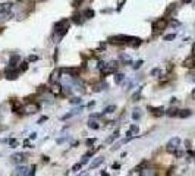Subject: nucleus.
I'll return each instance as SVG.
<instances>
[{
    "label": "nucleus",
    "instance_id": "0eeeda50",
    "mask_svg": "<svg viewBox=\"0 0 195 176\" xmlns=\"http://www.w3.org/2000/svg\"><path fill=\"white\" fill-rule=\"evenodd\" d=\"M116 69H117V62H112V63H107L104 66L101 73H103V77H106V75H109V73H113Z\"/></svg>",
    "mask_w": 195,
    "mask_h": 176
},
{
    "label": "nucleus",
    "instance_id": "ea45409f",
    "mask_svg": "<svg viewBox=\"0 0 195 176\" xmlns=\"http://www.w3.org/2000/svg\"><path fill=\"white\" fill-rule=\"evenodd\" d=\"M158 73H160V69H158V68H155V69L151 71V75H153V77H155V75H158Z\"/></svg>",
    "mask_w": 195,
    "mask_h": 176
},
{
    "label": "nucleus",
    "instance_id": "f03ea898",
    "mask_svg": "<svg viewBox=\"0 0 195 176\" xmlns=\"http://www.w3.org/2000/svg\"><path fill=\"white\" fill-rule=\"evenodd\" d=\"M40 110V106L34 101H28L22 106V112L25 113V115H32V113H37Z\"/></svg>",
    "mask_w": 195,
    "mask_h": 176
},
{
    "label": "nucleus",
    "instance_id": "09e8293b",
    "mask_svg": "<svg viewBox=\"0 0 195 176\" xmlns=\"http://www.w3.org/2000/svg\"><path fill=\"white\" fill-rule=\"evenodd\" d=\"M184 3H191V0H184Z\"/></svg>",
    "mask_w": 195,
    "mask_h": 176
},
{
    "label": "nucleus",
    "instance_id": "7c9ffc66",
    "mask_svg": "<svg viewBox=\"0 0 195 176\" xmlns=\"http://www.w3.org/2000/svg\"><path fill=\"white\" fill-rule=\"evenodd\" d=\"M129 132H131L132 136H133V134H138V132H139V128L137 126V125H132V126L129 128Z\"/></svg>",
    "mask_w": 195,
    "mask_h": 176
},
{
    "label": "nucleus",
    "instance_id": "1a4fd4ad",
    "mask_svg": "<svg viewBox=\"0 0 195 176\" xmlns=\"http://www.w3.org/2000/svg\"><path fill=\"white\" fill-rule=\"evenodd\" d=\"M139 175L141 176H157V169L155 167H150V166L142 167L141 172H139Z\"/></svg>",
    "mask_w": 195,
    "mask_h": 176
},
{
    "label": "nucleus",
    "instance_id": "3c124183",
    "mask_svg": "<svg viewBox=\"0 0 195 176\" xmlns=\"http://www.w3.org/2000/svg\"><path fill=\"white\" fill-rule=\"evenodd\" d=\"M85 176H88V175H85Z\"/></svg>",
    "mask_w": 195,
    "mask_h": 176
},
{
    "label": "nucleus",
    "instance_id": "9d476101",
    "mask_svg": "<svg viewBox=\"0 0 195 176\" xmlns=\"http://www.w3.org/2000/svg\"><path fill=\"white\" fill-rule=\"evenodd\" d=\"M141 43H142V40L138 38V37H129V40H128V46H129V47H133V48L138 47Z\"/></svg>",
    "mask_w": 195,
    "mask_h": 176
},
{
    "label": "nucleus",
    "instance_id": "c85d7f7f",
    "mask_svg": "<svg viewBox=\"0 0 195 176\" xmlns=\"http://www.w3.org/2000/svg\"><path fill=\"white\" fill-rule=\"evenodd\" d=\"M9 145H10L12 148H16V147L19 145V141L15 140V138H12V140H9Z\"/></svg>",
    "mask_w": 195,
    "mask_h": 176
},
{
    "label": "nucleus",
    "instance_id": "6e6552de",
    "mask_svg": "<svg viewBox=\"0 0 195 176\" xmlns=\"http://www.w3.org/2000/svg\"><path fill=\"white\" fill-rule=\"evenodd\" d=\"M18 65H21V56H19L18 53L10 54V59H9V68H16Z\"/></svg>",
    "mask_w": 195,
    "mask_h": 176
},
{
    "label": "nucleus",
    "instance_id": "4be33fe9",
    "mask_svg": "<svg viewBox=\"0 0 195 176\" xmlns=\"http://www.w3.org/2000/svg\"><path fill=\"white\" fill-rule=\"evenodd\" d=\"M59 75H60V71L59 69H56V71H53V73H52V78H50V81H52V84H54L57 79H59Z\"/></svg>",
    "mask_w": 195,
    "mask_h": 176
},
{
    "label": "nucleus",
    "instance_id": "c03bdc74",
    "mask_svg": "<svg viewBox=\"0 0 195 176\" xmlns=\"http://www.w3.org/2000/svg\"><path fill=\"white\" fill-rule=\"evenodd\" d=\"M119 167H120L119 163H113V169H119Z\"/></svg>",
    "mask_w": 195,
    "mask_h": 176
},
{
    "label": "nucleus",
    "instance_id": "473e14b6",
    "mask_svg": "<svg viewBox=\"0 0 195 176\" xmlns=\"http://www.w3.org/2000/svg\"><path fill=\"white\" fill-rule=\"evenodd\" d=\"M175 38H176V34H167V35H164V40H166V41L175 40Z\"/></svg>",
    "mask_w": 195,
    "mask_h": 176
},
{
    "label": "nucleus",
    "instance_id": "c9c22d12",
    "mask_svg": "<svg viewBox=\"0 0 195 176\" xmlns=\"http://www.w3.org/2000/svg\"><path fill=\"white\" fill-rule=\"evenodd\" d=\"M82 2H84V0H72V6H74V7H78V6H81Z\"/></svg>",
    "mask_w": 195,
    "mask_h": 176
},
{
    "label": "nucleus",
    "instance_id": "37998d69",
    "mask_svg": "<svg viewBox=\"0 0 195 176\" xmlns=\"http://www.w3.org/2000/svg\"><path fill=\"white\" fill-rule=\"evenodd\" d=\"M29 138H31V140H35V138H37V134H35V132H34V134H31V135H29Z\"/></svg>",
    "mask_w": 195,
    "mask_h": 176
},
{
    "label": "nucleus",
    "instance_id": "bb28decb",
    "mask_svg": "<svg viewBox=\"0 0 195 176\" xmlns=\"http://www.w3.org/2000/svg\"><path fill=\"white\" fill-rule=\"evenodd\" d=\"M113 112H116V106H115V104L107 106V107H104V110H103V113H113Z\"/></svg>",
    "mask_w": 195,
    "mask_h": 176
},
{
    "label": "nucleus",
    "instance_id": "9b49d317",
    "mask_svg": "<svg viewBox=\"0 0 195 176\" xmlns=\"http://www.w3.org/2000/svg\"><path fill=\"white\" fill-rule=\"evenodd\" d=\"M148 110L153 113L154 116H157V118L164 115V109H163V107H153V106H148Z\"/></svg>",
    "mask_w": 195,
    "mask_h": 176
},
{
    "label": "nucleus",
    "instance_id": "aec40b11",
    "mask_svg": "<svg viewBox=\"0 0 195 176\" xmlns=\"http://www.w3.org/2000/svg\"><path fill=\"white\" fill-rule=\"evenodd\" d=\"M94 15H95V12L92 9H87L84 12V18L85 19H91V18H94Z\"/></svg>",
    "mask_w": 195,
    "mask_h": 176
},
{
    "label": "nucleus",
    "instance_id": "412c9836",
    "mask_svg": "<svg viewBox=\"0 0 195 176\" xmlns=\"http://www.w3.org/2000/svg\"><path fill=\"white\" fill-rule=\"evenodd\" d=\"M27 170H28V169H27L25 166L18 167V169H16V175H18V176H27V173H28Z\"/></svg>",
    "mask_w": 195,
    "mask_h": 176
},
{
    "label": "nucleus",
    "instance_id": "a878e982",
    "mask_svg": "<svg viewBox=\"0 0 195 176\" xmlns=\"http://www.w3.org/2000/svg\"><path fill=\"white\" fill-rule=\"evenodd\" d=\"M173 10H176V5H175V3H172V5H169V7L166 9V16H169V15L172 13Z\"/></svg>",
    "mask_w": 195,
    "mask_h": 176
},
{
    "label": "nucleus",
    "instance_id": "7ed1b4c3",
    "mask_svg": "<svg viewBox=\"0 0 195 176\" xmlns=\"http://www.w3.org/2000/svg\"><path fill=\"white\" fill-rule=\"evenodd\" d=\"M179 145H180V138H178V136H175V138H172L169 142H167V145H166V150L169 153H176L178 151V148H179Z\"/></svg>",
    "mask_w": 195,
    "mask_h": 176
},
{
    "label": "nucleus",
    "instance_id": "5701e85b",
    "mask_svg": "<svg viewBox=\"0 0 195 176\" xmlns=\"http://www.w3.org/2000/svg\"><path fill=\"white\" fill-rule=\"evenodd\" d=\"M123 79H125V75H123V73H120V72H119V73H116V75H115V82H116V84H120Z\"/></svg>",
    "mask_w": 195,
    "mask_h": 176
},
{
    "label": "nucleus",
    "instance_id": "f704fd0d",
    "mask_svg": "<svg viewBox=\"0 0 195 176\" xmlns=\"http://www.w3.org/2000/svg\"><path fill=\"white\" fill-rule=\"evenodd\" d=\"M142 63H144V60H137L135 63H133V69H138V68H141V66H142Z\"/></svg>",
    "mask_w": 195,
    "mask_h": 176
},
{
    "label": "nucleus",
    "instance_id": "a18cd8bd",
    "mask_svg": "<svg viewBox=\"0 0 195 176\" xmlns=\"http://www.w3.org/2000/svg\"><path fill=\"white\" fill-rule=\"evenodd\" d=\"M23 144H25L27 147H31V144H29V140H25V141H23Z\"/></svg>",
    "mask_w": 195,
    "mask_h": 176
},
{
    "label": "nucleus",
    "instance_id": "a19ab883",
    "mask_svg": "<svg viewBox=\"0 0 195 176\" xmlns=\"http://www.w3.org/2000/svg\"><path fill=\"white\" fill-rule=\"evenodd\" d=\"M46 120H47V116H43V118H40V120H38V123L41 125V123H43V122H46Z\"/></svg>",
    "mask_w": 195,
    "mask_h": 176
},
{
    "label": "nucleus",
    "instance_id": "58836bf2",
    "mask_svg": "<svg viewBox=\"0 0 195 176\" xmlns=\"http://www.w3.org/2000/svg\"><path fill=\"white\" fill-rule=\"evenodd\" d=\"M94 142H95V140H94V138H92V140H91V138H90V140H87V141H85V144H87L88 147L94 145Z\"/></svg>",
    "mask_w": 195,
    "mask_h": 176
},
{
    "label": "nucleus",
    "instance_id": "4c0bfd02",
    "mask_svg": "<svg viewBox=\"0 0 195 176\" xmlns=\"http://www.w3.org/2000/svg\"><path fill=\"white\" fill-rule=\"evenodd\" d=\"M27 68H28V63H21V66H19L18 69L23 72V71H27Z\"/></svg>",
    "mask_w": 195,
    "mask_h": 176
},
{
    "label": "nucleus",
    "instance_id": "20e7f679",
    "mask_svg": "<svg viewBox=\"0 0 195 176\" xmlns=\"http://www.w3.org/2000/svg\"><path fill=\"white\" fill-rule=\"evenodd\" d=\"M129 35H112L109 37V43L112 44H128Z\"/></svg>",
    "mask_w": 195,
    "mask_h": 176
},
{
    "label": "nucleus",
    "instance_id": "dca6fc26",
    "mask_svg": "<svg viewBox=\"0 0 195 176\" xmlns=\"http://www.w3.org/2000/svg\"><path fill=\"white\" fill-rule=\"evenodd\" d=\"M62 88H63V87L60 85V84L54 82V84L52 85V90H50V91H52V93H53V94L56 95V94H60V91H62Z\"/></svg>",
    "mask_w": 195,
    "mask_h": 176
},
{
    "label": "nucleus",
    "instance_id": "2eb2a0df",
    "mask_svg": "<svg viewBox=\"0 0 195 176\" xmlns=\"http://www.w3.org/2000/svg\"><path fill=\"white\" fill-rule=\"evenodd\" d=\"M10 159H12V161H13V163H22L23 160H25V156H23L22 153H18V154H13Z\"/></svg>",
    "mask_w": 195,
    "mask_h": 176
},
{
    "label": "nucleus",
    "instance_id": "c756f323",
    "mask_svg": "<svg viewBox=\"0 0 195 176\" xmlns=\"http://www.w3.org/2000/svg\"><path fill=\"white\" fill-rule=\"evenodd\" d=\"M141 91H142V88H139V90L132 95V101H138V98L141 97Z\"/></svg>",
    "mask_w": 195,
    "mask_h": 176
},
{
    "label": "nucleus",
    "instance_id": "f8f14e48",
    "mask_svg": "<svg viewBox=\"0 0 195 176\" xmlns=\"http://www.w3.org/2000/svg\"><path fill=\"white\" fill-rule=\"evenodd\" d=\"M184 66L185 68H195V56H189L184 60Z\"/></svg>",
    "mask_w": 195,
    "mask_h": 176
},
{
    "label": "nucleus",
    "instance_id": "39448f33",
    "mask_svg": "<svg viewBox=\"0 0 195 176\" xmlns=\"http://www.w3.org/2000/svg\"><path fill=\"white\" fill-rule=\"evenodd\" d=\"M166 27H167V19H166V18H160V19H157V21L153 22V30H154L155 32L164 30Z\"/></svg>",
    "mask_w": 195,
    "mask_h": 176
},
{
    "label": "nucleus",
    "instance_id": "a211bd4d",
    "mask_svg": "<svg viewBox=\"0 0 195 176\" xmlns=\"http://www.w3.org/2000/svg\"><path fill=\"white\" fill-rule=\"evenodd\" d=\"M72 18H74V19H72V21H74L75 24H82L84 22V15H81V13H78V12H76V13L74 15V16H72Z\"/></svg>",
    "mask_w": 195,
    "mask_h": 176
},
{
    "label": "nucleus",
    "instance_id": "423d86ee",
    "mask_svg": "<svg viewBox=\"0 0 195 176\" xmlns=\"http://www.w3.org/2000/svg\"><path fill=\"white\" fill-rule=\"evenodd\" d=\"M19 72H21V71H19L18 68H9V66H7V69H6L5 73H6V78H7V79H16V78L19 77Z\"/></svg>",
    "mask_w": 195,
    "mask_h": 176
},
{
    "label": "nucleus",
    "instance_id": "de8ad7c7",
    "mask_svg": "<svg viewBox=\"0 0 195 176\" xmlns=\"http://www.w3.org/2000/svg\"><path fill=\"white\" fill-rule=\"evenodd\" d=\"M101 176H109V173L107 172H101Z\"/></svg>",
    "mask_w": 195,
    "mask_h": 176
},
{
    "label": "nucleus",
    "instance_id": "4468645a",
    "mask_svg": "<svg viewBox=\"0 0 195 176\" xmlns=\"http://www.w3.org/2000/svg\"><path fill=\"white\" fill-rule=\"evenodd\" d=\"M12 9V3H0V13H7Z\"/></svg>",
    "mask_w": 195,
    "mask_h": 176
},
{
    "label": "nucleus",
    "instance_id": "f257e3e1",
    "mask_svg": "<svg viewBox=\"0 0 195 176\" xmlns=\"http://www.w3.org/2000/svg\"><path fill=\"white\" fill-rule=\"evenodd\" d=\"M69 30V19H62L56 24V34H54V41L59 43L63 38V35L68 32Z\"/></svg>",
    "mask_w": 195,
    "mask_h": 176
},
{
    "label": "nucleus",
    "instance_id": "8fccbe9b",
    "mask_svg": "<svg viewBox=\"0 0 195 176\" xmlns=\"http://www.w3.org/2000/svg\"><path fill=\"white\" fill-rule=\"evenodd\" d=\"M18 2H19V3H21V2H25V0H18Z\"/></svg>",
    "mask_w": 195,
    "mask_h": 176
},
{
    "label": "nucleus",
    "instance_id": "72a5a7b5",
    "mask_svg": "<svg viewBox=\"0 0 195 176\" xmlns=\"http://www.w3.org/2000/svg\"><path fill=\"white\" fill-rule=\"evenodd\" d=\"M79 169H82V165H81V163H76V165H74V166H72V172H78Z\"/></svg>",
    "mask_w": 195,
    "mask_h": 176
},
{
    "label": "nucleus",
    "instance_id": "79ce46f5",
    "mask_svg": "<svg viewBox=\"0 0 195 176\" xmlns=\"http://www.w3.org/2000/svg\"><path fill=\"white\" fill-rule=\"evenodd\" d=\"M37 60V56H29V62H35Z\"/></svg>",
    "mask_w": 195,
    "mask_h": 176
},
{
    "label": "nucleus",
    "instance_id": "49530a36",
    "mask_svg": "<svg viewBox=\"0 0 195 176\" xmlns=\"http://www.w3.org/2000/svg\"><path fill=\"white\" fill-rule=\"evenodd\" d=\"M191 97H192V100H195V88H194L192 93H191Z\"/></svg>",
    "mask_w": 195,
    "mask_h": 176
},
{
    "label": "nucleus",
    "instance_id": "ddd939ff",
    "mask_svg": "<svg viewBox=\"0 0 195 176\" xmlns=\"http://www.w3.org/2000/svg\"><path fill=\"white\" fill-rule=\"evenodd\" d=\"M104 161V157H95L92 161H91V165H90V167L91 169H95V167H99L101 163Z\"/></svg>",
    "mask_w": 195,
    "mask_h": 176
},
{
    "label": "nucleus",
    "instance_id": "393cba45",
    "mask_svg": "<svg viewBox=\"0 0 195 176\" xmlns=\"http://www.w3.org/2000/svg\"><path fill=\"white\" fill-rule=\"evenodd\" d=\"M166 113H167L169 116H178V115H179V109H173V107H172V109H169Z\"/></svg>",
    "mask_w": 195,
    "mask_h": 176
},
{
    "label": "nucleus",
    "instance_id": "b1692460",
    "mask_svg": "<svg viewBox=\"0 0 195 176\" xmlns=\"http://www.w3.org/2000/svg\"><path fill=\"white\" fill-rule=\"evenodd\" d=\"M88 128H91V129H99V128H100V125L97 123L95 120L90 119V120H88Z\"/></svg>",
    "mask_w": 195,
    "mask_h": 176
},
{
    "label": "nucleus",
    "instance_id": "2f4dec72",
    "mask_svg": "<svg viewBox=\"0 0 195 176\" xmlns=\"http://www.w3.org/2000/svg\"><path fill=\"white\" fill-rule=\"evenodd\" d=\"M81 101H82V100H81L79 97H74V98H70V100H69V103H70V104H81Z\"/></svg>",
    "mask_w": 195,
    "mask_h": 176
},
{
    "label": "nucleus",
    "instance_id": "6ab92c4d",
    "mask_svg": "<svg viewBox=\"0 0 195 176\" xmlns=\"http://www.w3.org/2000/svg\"><path fill=\"white\" fill-rule=\"evenodd\" d=\"M103 88H104V90H107V84H106L104 81H101L100 84H95V85H94V91H101Z\"/></svg>",
    "mask_w": 195,
    "mask_h": 176
},
{
    "label": "nucleus",
    "instance_id": "e433bc0d",
    "mask_svg": "<svg viewBox=\"0 0 195 176\" xmlns=\"http://www.w3.org/2000/svg\"><path fill=\"white\" fill-rule=\"evenodd\" d=\"M128 176H141V175H139L138 170H131V172L128 173Z\"/></svg>",
    "mask_w": 195,
    "mask_h": 176
},
{
    "label": "nucleus",
    "instance_id": "f3484780",
    "mask_svg": "<svg viewBox=\"0 0 195 176\" xmlns=\"http://www.w3.org/2000/svg\"><path fill=\"white\" fill-rule=\"evenodd\" d=\"M192 115V112L191 110H188V109H184V110H179V115H178V118H182V119H185V118H189Z\"/></svg>",
    "mask_w": 195,
    "mask_h": 176
},
{
    "label": "nucleus",
    "instance_id": "cd10ccee",
    "mask_svg": "<svg viewBox=\"0 0 195 176\" xmlns=\"http://www.w3.org/2000/svg\"><path fill=\"white\" fill-rule=\"evenodd\" d=\"M139 118H141V112L138 109H135V110H133V113H132V119L133 120H138Z\"/></svg>",
    "mask_w": 195,
    "mask_h": 176
}]
</instances>
